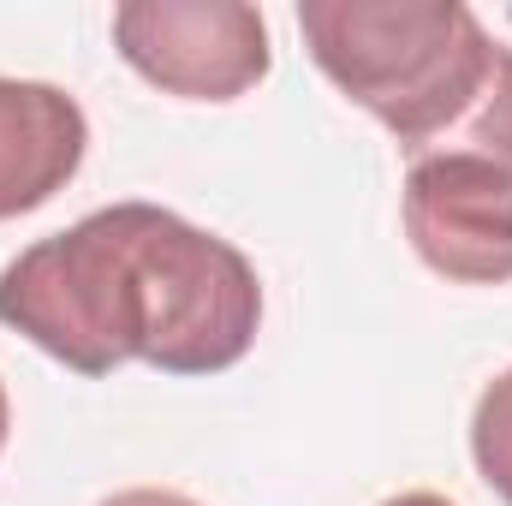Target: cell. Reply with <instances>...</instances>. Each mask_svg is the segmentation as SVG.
Returning a JSON list of instances; mask_svg holds the SVG:
<instances>
[{"label":"cell","instance_id":"cell-8","mask_svg":"<svg viewBox=\"0 0 512 506\" xmlns=\"http://www.w3.org/2000/svg\"><path fill=\"white\" fill-rule=\"evenodd\" d=\"M102 506H203V501H191L179 489H120V495H108Z\"/></svg>","mask_w":512,"mask_h":506},{"label":"cell","instance_id":"cell-9","mask_svg":"<svg viewBox=\"0 0 512 506\" xmlns=\"http://www.w3.org/2000/svg\"><path fill=\"white\" fill-rule=\"evenodd\" d=\"M382 506H453L447 495H429V489H411V495H393V501H382Z\"/></svg>","mask_w":512,"mask_h":506},{"label":"cell","instance_id":"cell-7","mask_svg":"<svg viewBox=\"0 0 512 506\" xmlns=\"http://www.w3.org/2000/svg\"><path fill=\"white\" fill-rule=\"evenodd\" d=\"M471 459H477L483 483L512 506V370H501V376L477 393V411H471Z\"/></svg>","mask_w":512,"mask_h":506},{"label":"cell","instance_id":"cell-10","mask_svg":"<svg viewBox=\"0 0 512 506\" xmlns=\"http://www.w3.org/2000/svg\"><path fill=\"white\" fill-rule=\"evenodd\" d=\"M6 435H12V399H6V381H0V453H6Z\"/></svg>","mask_w":512,"mask_h":506},{"label":"cell","instance_id":"cell-1","mask_svg":"<svg viewBox=\"0 0 512 506\" xmlns=\"http://www.w3.org/2000/svg\"><path fill=\"white\" fill-rule=\"evenodd\" d=\"M0 322L78 376H221L256 346L262 280L233 239L161 203H114L0 268Z\"/></svg>","mask_w":512,"mask_h":506},{"label":"cell","instance_id":"cell-4","mask_svg":"<svg viewBox=\"0 0 512 506\" xmlns=\"http://www.w3.org/2000/svg\"><path fill=\"white\" fill-rule=\"evenodd\" d=\"M405 239L459 286L512 280V179L471 155H417L405 173Z\"/></svg>","mask_w":512,"mask_h":506},{"label":"cell","instance_id":"cell-6","mask_svg":"<svg viewBox=\"0 0 512 506\" xmlns=\"http://www.w3.org/2000/svg\"><path fill=\"white\" fill-rule=\"evenodd\" d=\"M423 155H471V161H489V167H501L512 179V48H501L495 78L483 84L471 114Z\"/></svg>","mask_w":512,"mask_h":506},{"label":"cell","instance_id":"cell-3","mask_svg":"<svg viewBox=\"0 0 512 506\" xmlns=\"http://www.w3.org/2000/svg\"><path fill=\"white\" fill-rule=\"evenodd\" d=\"M114 48L179 102H239L274 66L268 24L245 0H126L114 6Z\"/></svg>","mask_w":512,"mask_h":506},{"label":"cell","instance_id":"cell-2","mask_svg":"<svg viewBox=\"0 0 512 506\" xmlns=\"http://www.w3.org/2000/svg\"><path fill=\"white\" fill-rule=\"evenodd\" d=\"M298 30L322 78L411 161L471 114L507 48L459 0H304Z\"/></svg>","mask_w":512,"mask_h":506},{"label":"cell","instance_id":"cell-5","mask_svg":"<svg viewBox=\"0 0 512 506\" xmlns=\"http://www.w3.org/2000/svg\"><path fill=\"white\" fill-rule=\"evenodd\" d=\"M90 149V120L60 84L0 78V221L54 203Z\"/></svg>","mask_w":512,"mask_h":506}]
</instances>
